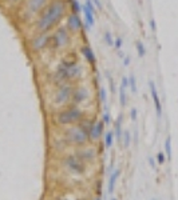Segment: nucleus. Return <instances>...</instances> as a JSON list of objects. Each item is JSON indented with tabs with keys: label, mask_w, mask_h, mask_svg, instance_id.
Returning a JSON list of instances; mask_svg holds the SVG:
<instances>
[{
	"label": "nucleus",
	"mask_w": 178,
	"mask_h": 200,
	"mask_svg": "<svg viewBox=\"0 0 178 200\" xmlns=\"http://www.w3.org/2000/svg\"><path fill=\"white\" fill-rule=\"evenodd\" d=\"M67 0H51L39 13V18L35 22L36 33H50L51 29L55 28L67 15Z\"/></svg>",
	"instance_id": "obj_1"
},
{
	"label": "nucleus",
	"mask_w": 178,
	"mask_h": 200,
	"mask_svg": "<svg viewBox=\"0 0 178 200\" xmlns=\"http://www.w3.org/2000/svg\"><path fill=\"white\" fill-rule=\"evenodd\" d=\"M82 75V67L78 64L76 60H67L63 59L62 63L58 66L56 71L54 72L52 80L55 84H64L68 82L78 79Z\"/></svg>",
	"instance_id": "obj_2"
},
{
	"label": "nucleus",
	"mask_w": 178,
	"mask_h": 200,
	"mask_svg": "<svg viewBox=\"0 0 178 200\" xmlns=\"http://www.w3.org/2000/svg\"><path fill=\"white\" fill-rule=\"evenodd\" d=\"M85 118V113L78 106H70L66 109H62L56 113V123L59 126H71V124H76Z\"/></svg>",
	"instance_id": "obj_3"
},
{
	"label": "nucleus",
	"mask_w": 178,
	"mask_h": 200,
	"mask_svg": "<svg viewBox=\"0 0 178 200\" xmlns=\"http://www.w3.org/2000/svg\"><path fill=\"white\" fill-rule=\"evenodd\" d=\"M71 42V33L67 29V27H58L55 31L50 35V46L54 51L62 49L67 47Z\"/></svg>",
	"instance_id": "obj_4"
},
{
	"label": "nucleus",
	"mask_w": 178,
	"mask_h": 200,
	"mask_svg": "<svg viewBox=\"0 0 178 200\" xmlns=\"http://www.w3.org/2000/svg\"><path fill=\"white\" fill-rule=\"evenodd\" d=\"M64 136L67 138V140L72 144H78V146H85L88 142V136L87 133L83 131L82 128H79L78 126H72L70 128L66 129Z\"/></svg>",
	"instance_id": "obj_5"
},
{
	"label": "nucleus",
	"mask_w": 178,
	"mask_h": 200,
	"mask_svg": "<svg viewBox=\"0 0 178 200\" xmlns=\"http://www.w3.org/2000/svg\"><path fill=\"white\" fill-rule=\"evenodd\" d=\"M72 91H74V87L70 83L60 84L58 87L55 95H54V104L55 106H64L66 103H68L71 99Z\"/></svg>",
	"instance_id": "obj_6"
},
{
	"label": "nucleus",
	"mask_w": 178,
	"mask_h": 200,
	"mask_svg": "<svg viewBox=\"0 0 178 200\" xmlns=\"http://www.w3.org/2000/svg\"><path fill=\"white\" fill-rule=\"evenodd\" d=\"M64 166L68 171H71L76 175H83L86 172V164L81 162L75 155H68L64 158Z\"/></svg>",
	"instance_id": "obj_7"
},
{
	"label": "nucleus",
	"mask_w": 178,
	"mask_h": 200,
	"mask_svg": "<svg viewBox=\"0 0 178 200\" xmlns=\"http://www.w3.org/2000/svg\"><path fill=\"white\" fill-rule=\"evenodd\" d=\"M50 46V33H36L31 40L32 51L39 52Z\"/></svg>",
	"instance_id": "obj_8"
},
{
	"label": "nucleus",
	"mask_w": 178,
	"mask_h": 200,
	"mask_svg": "<svg viewBox=\"0 0 178 200\" xmlns=\"http://www.w3.org/2000/svg\"><path fill=\"white\" fill-rule=\"evenodd\" d=\"M50 3V0H27L26 4V12L28 16H35V15L40 13L43 8Z\"/></svg>",
	"instance_id": "obj_9"
},
{
	"label": "nucleus",
	"mask_w": 178,
	"mask_h": 200,
	"mask_svg": "<svg viewBox=\"0 0 178 200\" xmlns=\"http://www.w3.org/2000/svg\"><path fill=\"white\" fill-rule=\"evenodd\" d=\"M67 29L70 31V33H78L82 31L83 28V23L82 19L79 16V13H68L67 15V24H66Z\"/></svg>",
	"instance_id": "obj_10"
},
{
	"label": "nucleus",
	"mask_w": 178,
	"mask_h": 200,
	"mask_svg": "<svg viewBox=\"0 0 178 200\" xmlns=\"http://www.w3.org/2000/svg\"><path fill=\"white\" fill-rule=\"evenodd\" d=\"M149 88H150V93H151V98H153V102H154V108H155V113L158 119L162 118V112H164V108H162V103H161V99H160V95H158L157 91V87H155V83L150 80L149 82Z\"/></svg>",
	"instance_id": "obj_11"
},
{
	"label": "nucleus",
	"mask_w": 178,
	"mask_h": 200,
	"mask_svg": "<svg viewBox=\"0 0 178 200\" xmlns=\"http://www.w3.org/2000/svg\"><path fill=\"white\" fill-rule=\"evenodd\" d=\"M103 129H105V123L102 120H98V122H94L90 128H88V140L90 142H97L99 140V138L102 136Z\"/></svg>",
	"instance_id": "obj_12"
},
{
	"label": "nucleus",
	"mask_w": 178,
	"mask_h": 200,
	"mask_svg": "<svg viewBox=\"0 0 178 200\" xmlns=\"http://www.w3.org/2000/svg\"><path fill=\"white\" fill-rule=\"evenodd\" d=\"M90 98V93L85 87H78V88H74L72 95H71V102L74 106H78V104H82L88 100Z\"/></svg>",
	"instance_id": "obj_13"
},
{
	"label": "nucleus",
	"mask_w": 178,
	"mask_h": 200,
	"mask_svg": "<svg viewBox=\"0 0 178 200\" xmlns=\"http://www.w3.org/2000/svg\"><path fill=\"white\" fill-rule=\"evenodd\" d=\"M75 156L81 160V162L86 164V163H90L95 159V151H94L92 148H82V149H79V151H76Z\"/></svg>",
	"instance_id": "obj_14"
},
{
	"label": "nucleus",
	"mask_w": 178,
	"mask_h": 200,
	"mask_svg": "<svg viewBox=\"0 0 178 200\" xmlns=\"http://www.w3.org/2000/svg\"><path fill=\"white\" fill-rule=\"evenodd\" d=\"M119 176H121V169H119V168H115L114 171L111 172L110 178H108V183H107V193H108V195L114 193V191H115V184H117V182H118V179H119Z\"/></svg>",
	"instance_id": "obj_15"
},
{
	"label": "nucleus",
	"mask_w": 178,
	"mask_h": 200,
	"mask_svg": "<svg viewBox=\"0 0 178 200\" xmlns=\"http://www.w3.org/2000/svg\"><path fill=\"white\" fill-rule=\"evenodd\" d=\"M81 53L83 55V58L86 59V62L88 64L94 66V64L97 63V56H95V53H94L92 48L90 46H82L81 47Z\"/></svg>",
	"instance_id": "obj_16"
},
{
	"label": "nucleus",
	"mask_w": 178,
	"mask_h": 200,
	"mask_svg": "<svg viewBox=\"0 0 178 200\" xmlns=\"http://www.w3.org/2000/svg\"><path fill=\"white\" fill-rule=\"evenodd\" d=\"M122 122H123V116L122 115H118V118L114 122V138L118 143L122 142V135H123V129H122Z\"/></svg>",
	"instance_id": "obj_17"
},
{
	"label": "nucleus",
	"mask_w": 178,
	"mask_h": 200,
	"mask_svg": "<svg viewBox=\"0 0 178 200\" xmlns=\"http://www.w3.org/2000/svg\"><path fill=\"white\" fill-rule=\"evenodd\" d=\"M82 12L85 15V22H86V28L87 31H90V29L94 27V24H95V19H94V13L88 9L86 6H82Z\"/></svg>",
	"instance_id": "obj_18"
},
{
	"label": "nucleus",
	"mask_w": 178,
	"mask_h": 200,
	"mask_svg": "<svg viewBox=\"0 0 178 200\" xmlns=\"http://www.w3.org/2000/svg\"><path fill=\"white\" fill-rule=\"evenodd\" d=\"M118 98H119V106L126 107L127 106V93H126V88H123L122 86L118 89Z\"/></svg>",
	"instance_id": "obj_19"
},
{
	"label": "nucleus",
	"mask_w": 178,
	"mask_h": 200,
	"mask_svg": "<svg viewBox=\"0 0 178 200\" xmlns=\"http://www.w3.org/2000/svg\"><path fill=\"white\" fill-rule=\"evenodd\" d=\"M68 8H71L72 13H79L82 11V4L78 2V0H67Z\"/></svg>",
	"instance_id": "obj_20"
},
{
	"label": "nucleus",
	"mask_w": 178,
	"mask_h": 200,
	"mask_svg": "<svg viewBox=\"0 0 178 200\" xmlns=\"http://www.w3.org/2000/svg\"><path fill=\"white\" fill-rule=\"evenodd\" d=\"M114 132L113 131H107L105 133V148L106 149H110L111 146H113V143H114Z\"/></svg>",
	"instance_id": "obj_21"
},
{
	"label": "nucleus",
	"mask_w": 178,
	"mask_h": 200,
	"mask_svg": "<svg viewBox=\"0 0 178 200\" xmlns=\"http://www.w3.org/2000/svg\"><path fill=\"white\" fill-rule=\"evenodd\" d=\"M165 155H166V159L167 160H171V156H173V152H171V138L167 136L165 139Z\"/></svg>",
	"instance_id": "obj_22"
},
{
	"label": "nucleus",
	"mask_w": 178,
	"mask_h": 200,
	"mask_svg": "<svg viewBox=\"0 0 178 200\" xmlns=\"http://www.w3.org/2000/svg\"><path fill=\"white\" fill-rule=\"evenodd\" d=\"M135 48H137V52H138V56L139 58H145L146 55V47L141 40H137L135 42Z\"/></svg>",
	"instance_id": "obj_23"
},
{
	"label": "nucleus",
	"mask_w": 178,
	"mask_h": 200,
	"mask_svg": "<svg viewBox=\"0 0 178 200\" xmlns=\"http://www.w3.org/2000/svg\"><path fill=\"white\" fill-rule=\"evenodd\" d=\"M122 144L125 148H128L131 144V133H130V131H127V129L122 135Z\"/></svg>",
	"instance_id": "obj_24"
},
{
	"label": "nucleus",
	"mask_w": 178,
	"mask_h": 200,
	"mask_svg": "<svg viewBox=\"0 0 178 200\" xmlns=\"http://www.w3.org/2000/svg\"><path fill=\"white\" fill-rule=\"evenodd\" d=\"M103 40H105V43L108 47H114V36H113V33L110 31H106L103 33Z\"/></svg>",
	"instance_id": "obj_25"
},
{
	"label": "nucleus",
	"mask_w": 178,
	"mask_h": 200,
	"mask_svg": "<svg viewBox=\"0 0 178 200\" xmlns=\"http://www.w3.org/2000/svg\"><path fill=\"white\" fill-rule=\"evenodd\" d=\"M128 87L131 89V93H134V95L137 93L138 88H137V79L134 75H130V76H128Z\"/></svg>",
	"instance_id": "obj_26"
},
{
	"label": "nucleus",
	"mask_w": 178,
	"mask_h": 200,
	"mask_svg": "<svg viewBox=\"0 0 178 200\" xmlns=\"http://www.w3.org/2000/svg\"><path fill=\"white\" fill-rule=\"evenodd\" d=\"M98 96H99L101 103H103L106 106V104H107V92H106V89L103 88V87L99 88V91H98Z\"/></svg>",
	"instance_id": "obj_27"
},
{
	"label": "nucleus",
	"mask_w": 178,
	"mask_h": 200,
	"mask_svg": "<svg viewBox=\"0 0 178 200\" xmlns=\"http://www.w3.org/2000/svg\"><path fill=\"white\" fill-rule=\"evenodd\" d=\"M102 122L105 123V126H107V124H110L111 123V116H110V112H108V109H107V107H106V111L103 112V115H102Z\"/></svg>",
	"instance_id": "obj_28"
},
{
	"label": "nucleus",
	"mask_w": 178,
	"mask_h": 200,
	"mask_svg": "<svg viewBox=\"0 0 178 200\" xmlns=\"http://www.w3.org/2000/svg\"><path fill=\"white\" fill-rule=\"evenodd\" d=\"M155 160H157V163L158 164H165V162H166V155H165V152H158L157 153V156H155Z\"/></svg>",
	"instance_id": "obj_29"
},
{
	"label": "nucleus",
	"mask_w": 178,
	"mask_h": 200,
	"mask_svg": "<svg viewBox=\"0 0 178 200\" xmlns=\"http://www.w3.org/2000/svg\"><path fill=\"white\" fill-rule=\"evenodd\" d=\"M106 76H107V79H108V84H110V91H111V93H115V84H114V80H113L111 75L107 72Z\"/></svg>",
	"instance_id": "obj_30"
},
{
	"label": "nucleus",
	"mask_w": 178,
	"mask_h": 200,
	"mask_svg": "<svg viewBox=\"0 0 178 200\" xmlns=\"http://www.w3.org/2000/svg\"><path fill=\"white\" fill-rule=\"evenodd\" d=\"M122 46H123V39L122 38H117V39H114V48L115 49H119L122 48Z\"/></svg>",
	"instance_id": "obj_31"
},
{
	"label": "nucleus",
	"mask_w": 178,
	"mask_h": 200,
	"mask_svg": "<svg viewBox=\"0 0 178 200\" xmlns=\"http://www.w3.org/2000/svg\"><path fill=\"white\" fill-rule=\"evenodd\" d=\"M130 119L133 120V122H135V120L138 119V111H137V108H134V107L130 109Z\"/></svg>",
	"instance_id": "obj_32"
},
{
	"label": "nucleus",
	"mask_w": 178,
	"mask_h": 200,
	"mask_svg": "<svg viewBox=\"0 0 178 200\" xmlns=\"http://www.w3.org/2000/svg\"><path fill=\"white\" fill-rule=\"evenodd\" d=\"M85 6H86L88 9H90V11H91L94 15H95V6H94V4H92V2H91V0H86Z\"/></svg>",
	"instance_id": "obj_33"
},
{
	"label": "nucleus",
	"mask_w": 178,
	"mask_h": 200,
	"mask_svg": "<svg viewBox=\"0 0 178 200\" xmlns=\"http://www.w3.org/2000/svg\"><path fill=\"white\" fill-rule=\"evenodd\" d=\"M149 26H150V29H151L153 32L157 31V24H155V20L154 19H150L149 20Z\"/></svg>",
	"instance_id": "obj_34"
},
{
	"label": "nucleus",
	"mask_w": 178,
	"mask_h": 200,
	"mask_svg": "<svg viewBox=\"0 0 178 200\" xmlns=\"http://www.w3.org/2000/svg\"><path fill=\"white\" fill-rule=\"evenodd\" d=\"M91 2H92V4H94V6H95V8L98 9V11H102V3H101V0H91Z\"/></svg>",
	"instance_id": "obj_35"
},
{
	"label": "nucleus",
	"mask_w": 178,
	"mask_h": 200,
	"mask_svg": "<svg viewBox=\"0 0 178 200\" xmlns=\"http://www.w3.org/2000/svg\"><path fill=\"white\" fill-rule=\"evenodd\" d=\"M147 162H149V164H150V167L153 168V169H155V158H153V156H149L147 158Z\"/></svg>",
	"instance_id": "obj_36"
},
{
	"label": "nucleus",
	"mask_w": 178,
	"mask_h": 200,
	"mask_svg": "<svg viewBox=\"0 0 178 200\" xmlns=\"http://www.w3.org/2000/svg\"><path fill=\"white\" fill-rule=\"evenodd\" d=\"M121 86H122L123 88H127V87H128V78H127V76H123V78H122V84H121Z\"/></svg>",
	"instance_id": "obj_37"
},
{
	"label": "nucleus",
	"mask_w": 178,
	"mask_h": 200,
	"mask_svg": "<svg viewBox=\"0 0 178 200\" xmlns=\"http://www.w3.org/2000/svg\"><path fill=\"white\" fill-rule=\"evenodd\" d=\"M128 64H130V56L123 58V66H125V67H127Z\"/></svg>",
	"instance_id": "obj_38"
},
{
	"label": "nucleus",
	"mask_w": 178,
	"mask_h": 200,
	"mask_svg": "<svg viewBox=\"0 0 178 200\" xmlns=\"http://www.w3.org/2000/svg\"><path fill=\"white\" fill-rule=\"evenodd\" d=\"M134 143H135V146L138 144V129L135 128V131H134Z\"/></svg>",
	"instance_id": "obj_39"
},
{
	"label": "nucleus",
	"mask_w": 178,
	"mask_h": 200,
	"mask_svg": "<svg viewBox=\"0 0 178 200\" xmlns=\"http://www.w3.org/2000/svg\"><path fill=\"white\" fill-rule=\"evenodd\" d=\"M9 3H16V2H19V0H8Z\"/></svg>",
	"instance_id": "obj_40"
},
{
	"label": "nucleus",
	"mask_w": 178,
	"mask_h": 200,
	"mask_svg": "<svg viewBox=\"0 0 178 200\" xmlns=\"http://www.w3.org/2000/svg\"><path fill=\"white\" fill-rule=\"evenodd\" d=\"M76 200H87V199H85V198H82V199H76Z\"/></svg>",
	"instance_id": "obj_41"
},
{
	"label": "nucleus",
	"mask_w": 178,
	"mask_h": 200,
	"mask_svg": "<svg viewBox=\"0 0 178 200\" xmlns=\"http://www.w3.org/2000/svg\"><path fill=\"white\" fill-rule=\"evenodd\" d=\"M110 200H118V199H115V198H113V199H110Z\"/></svg>",
	"instance_id": "obj_42"
},
{
	"label": "nucleus",
	"mask_w": 178,
	"mask_h": 200,
	"mask_svg": "<svg viewBox=\"0 0 178 200\" xmlns=\"http://www.w3.org/2000/svg\"><path fill=\"white\" fill-rule=\"evenodd\" d=\"M95 200H101V198H97V199H95Z\"/></svg>",
	"instance_id": "obj_43"
},
{
	"label": "nucleus",
	"mask_w": 178,
	"mask_h": 200,
	"mask_svg": "<svg viewBox=\"0 0 178 200\" xmlns=\"http://www.w3.org/2000/svg\"><path fill=\"white\" fill-rule=\"evenodd\" d=\"M59 200H68V199H59Z\"/></svg>",
	"instance_id": "obj_44"
},
{
	"label": "nucleus",
	"mask_w": 178,
	"mask_h": 200,
	"mask_svg": "<svg viewBox=\"0 0 178 200\" xmlns=\"http://www.w3.org/2000/svg\"><path fill=\"white\" fill-rule=\"evenodd\" d=\"M151 200H157V199H151Z\"/></svg>",
	"instance_id": "obj_45"
}]
</instances>
